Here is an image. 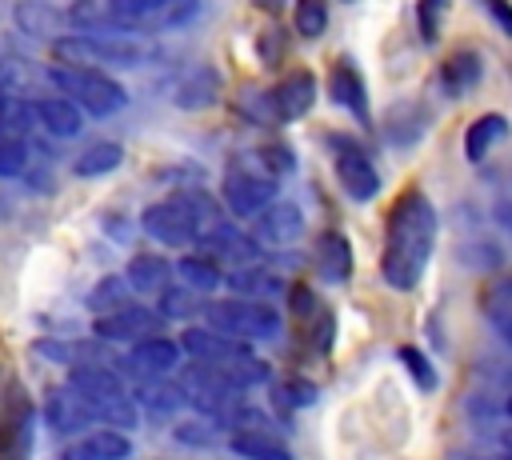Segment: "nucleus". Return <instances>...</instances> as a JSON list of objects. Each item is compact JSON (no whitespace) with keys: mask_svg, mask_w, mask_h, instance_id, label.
<instances>
[{"mask_svg":"<svg viewBox=\"0 0 512 460\" xmlns=\"http://www.w3.org/2000/svg\"><path fill=\"white\" fill-rule=\"evenodd\" d=\"M176 364H180V340H168V336H160V332L132 340V352H128L124 360H116L120 372H132V376H140V380H148V376H168Z\"/></svg>","mask_w":512,"mask_h":460,"instance_id":"obj_10","label":"nucleus"},{"mask_svg":"<svg viewBox=\"0 0 512 460\" xmlns=\"http://www.w3.org/2000/svg\"><path fill=\"white\" fill-rule=\"evenodd\" d=\"M464 264H472V268H496L500 264V248L492 244V240H480V244H468L464 252Z\"/></svg>","mask_w":512,"mask_h":460,"instance_id":"obj_44","label":"nucleus"},{"mask_svg":"<svg viewBox=\"0 0 512 460\" xmlns=\"http://www.w3.org/2000/svg\"><path fill=\"white\" fill-rule=\"evenodd\" d=\"M292 28H296L304 40L324 36V28H328V4H324V0H296V8H292Z\"/></svg>","mask_w":512,"mask_h":460,"instance_id":"obj_33","label":"nucleus"},{"mask_svg":"<svg viewBox=\"0 0 512 460\" xmlns=\"http://www.w3.org/2000/svg\"><path fill=\"white\" fill-rule=\"evenodd\" d=\"M124 280H128L132 292H164L168 280H172V264L164 256H156V252H140V256L128 260Z\"/></svg>","mask_w":512,"mask_h":460,"instance_id":"obj_24","label":"nucleus"},{"mask_svg":"<svg viewBox=\"0 0 512 460\" xmlns=\"http://www.w3.org/2000/svg\"><path fill=\"white\" fill-rule=\"evenodd\" d=\"M220 196H224V208L240 220H252L264 204L276 200V180L256 164V160H240L224 172V184H220Z\"/></svg>","mask_w":512,"mask_h":460,"instance_id":"obj_7","label":"nucleus"},{"mask_svg":"<svg viewBox=\"0 0 512 460\" xmlns=\"http://www.w3.org/2000/svg\"><path fill=\"white\" fill-rule=\"evenodd\" d=\"M68 384L92 404L96 420H108L112 428H132L136 424V400L120 384V376H112V368H104V364H76Z\"/></svg>","mask_w":512,"mask_h":460,"instance_id":"obj_5","label":"nucleus"},{"mask_svg":"<svg viewBox=\"0 0 512 460\" xmlns=\"http://www.w3.org/2000/svg\"><path fill=\"white\" fill-rule=\"evenodd\" d=\"M212 328L224 332V336H236V340H276L280 336V312L268 304V300H220V304H208L204 308Z\"/></svg>","mask_w":512,"mask_h":460,"instance_id":"obj_6","label":"nucleus"},{"mask_svg":"<svg viewBox=\"0 0 512 460\" xmlns=\"http://www.w3.org/2000/svg\"><path fill=\"white\" fill-rule=\"evenodd\" d=\"M32 448V404L20 384L4 392L0 408V460H24Z\"/></svg>","mask_w":512,"mask_h":460,"instance_id":"obj_8","label":"nucleus"},{"mask_svg":"<svg viewBox=\"0 0 512 460\" xmlns=\"http://www.w3.org/2000/svg\"><path fill=\"white\" fill-rule=\"evenodd\" d=\"M504 448H508V456H512V428L504 432Z\"/></svg>","mask_w":512,"mask_h":460,"instance_id":"obj_51","label":"nucleus"},{"mask_svg":"<svg viewBox=\"0 0 512 460\" xmlns=\"http://www.w3.org/2000/svg\"><path fill=\"white\" fill-rule=\"evenodd\" d=\"M316 272H320V280H328V284H348V276H352V244H348V236L344 232H324L320 240H316Z\"/></svg>","mask_w":512,"mask_h":460,"instance_id":"obj_18","label":"nucleus"},{"mask_svg":"<svg viewBox=\"0 0 512 460\" xmlns=\"http://www.w3.org/2000/svg\"><path fill=\"white\" fill-rule=\"evenodd\" d=\"M484 8H488V16L496 20V28L504 32V36H512V0H480Z\"/></svg>","mask_w":512,"mask_h":460,"instance_id":"obj_46","label":"nucleus"},{"mask_svg":"<svg viewBox=\"0 0 512 460\" xmlns=\"http://www.w3.org/2000/svg\"><path fill=\"white\" fill-rule=\"evenodd\" d=\"M200 244H204V248H212V256H224V260H232V264H256V256H260L256 240H252V236H244L240 228L224 224V220H216V224L200 236Z\"/></svg>","mask_w":512,"mask_h":460,"instance_id":"obj_19","label":"nucleus"},{"mask_svg":"<svg viewBox=\"0 0 512 460\" xmlns=\"http://www.w3.org/2000/svg\"><path fill=\"white\" fill-rule=\"evenodd\" d=\"M228 448L236 456H244V460H292V452L280 440H272V436H264L256 428H232Z\"/></svg>","mask_w":512,"mask_h":460,"instance_id":"obj_28","label":"nucleus"},{"mask_svg":"<svg viewBox=\"0 0 512 460\" xmlns=\"http://www.w3.org/2000/svg\"><path fill=\"white\" fill-rule=\"evenodd\" d=\"M0 96H4V92H0Z\"/></svg>","mask_w":512,"mask_h":460,"instance_id":"obj_53","label":"nucleus"},{"mask_svg":"<svg viewBox=\"0 0 512 460\" xmlns=\"http://www.w3.org/2000/svg\"><path fill=\"white\" fill-rule=\"evenodd\" d=\"M164 4H168V0H108V8H112L116 16H124L132 32H144V28H156L152 20H156V12H160Z\"/></svg>","mask_w":512,"mask_h":460,"instance_id":"obj_34","label":"nucleus"},{"mask_svg":"<svg viewBox=\"0 0 512 460\" xmlns=\"http://www.w3.org/2000/svg\"><path fill=\"white\" fill-rule=\"evenodd\" d=\"M480 76H484V60L476 56V52H452L444 64H440V84H444V92L448 96H464V92H472L476 84H480Z\"/></svg>","mask_w":512,"mask_h":460,"instance_id":"obj_22","label":"nucleus"},{"mask_svg":"<svg viewBox=\"0 0 512 460\" xmlns=\"http://www.w3.org/2000/svg\"><path fill=\"white\" fill-rule=\"evenodd\" d=\"M196 292L192 288H164L160 292V316H188L196 312Z\"/></svg>","mask_w":512,"mask_h":460,"instance_id":"obj_41","label":"nucleus"},{"mask_svg":"<svg viewBox=\"0 0 512 460\" xmlns=\"http://www.w3.org/2000/svg\"><path fill=\"white\" fill-rule=\"evenodd\" d=\"M172 272H176V276L184 280V288H192V292H212V288L224 284V272H220V264H216L212 256H180Z\"/></svg>","mask_w":512,"mask_h":460,"instance_id":"obj_29","label":"nucleus"},{"mask_svg":"<svg viewBox=\"0 0 512 460\" xmlns=\"http://www.w3.org/2000/svg\"><path fill=\"white\" fill-rule=\"evenodd\" d=\"M240 104H244V112H248L256 124H280V116H276V104H272V96H268V92H256V88H248Z\"/></svg>","mask_w":512,"mask_h":460,"instance_id":"obj_43","label":"nucleus"},{"mask_svg":"<svg viewBox=\"0 0 512 460\" xmlns=\"http://www.w3.org/2000/svg\"><path fill=\"white\" fill-rule=\"evenodd\" d=\"M488 320H492V328H496V336L512 348V304H488Z\"/></svg>","mask_w":512,"mask_h":460,"instance_id":"obj_45","label":"nucleus"},{"mask_svg":"<svg viewBox=\"0 0 512 460\" xmlns=\"http://www.w3.org/2000/svg\"><path fill=\"white\" fill-rule=\"evenodd\" d=\"M128 456H132V440L120 428H100V432H84L52 460H128Z\"/></svg>","mask_w":512,"mask_h":460,"instance_id":"obj_15","label":"nucleus"},{"mask_svg":"<svg viewBox=\"0 0 512 460\" xmlns=\"http://www.w3.org/2000/svg\"><path fill=\"white\" fill-rule=\"evenodd\" d=\"M44 420H48V428H52L56 436H80V432L96 420V412H92V404L68 384V388L48 392V400H44Z\"/></svg>","mask_w":512,"mask_h":460,"instance_id":"obj_13","label":"nucleus"},{"mask_svg":"<svg viewBox=\"0 0 512 460\" xmlns=\"http://www.w3.org/2000/svg\"><path fill=\"white\" fill-rule=\"evenodd\" d=\"M224 284H228L236 296H244V300H272L276 292H284V284H280L268 268H256V264H240L236 272L224 276Z\"/></svg>","mask_w":512,"mask_h":460,"instance_id":"obj_26","label":"nucleus"},{"mask_svg":"<svg viewBox=\"0 0 512 460\" xmlns=\"http://www.w3.org/2000/svg\"><path fill=\"white\" fill-rule=\"evenodd\" d=\"M444 12H448V0H420V4H416V24H420V36H424L428 44L440 36Z\"/></svg>","mask_w":512,"mask_h":460,"instance_id":"obj_39","label":"nucleus"},{"mask_svg":"<svg viewBox=\"0 0 512 460\" xmlns=\"http://www.w3.org/2000/svg\"><path fill=\"white\" fill-rule=\"evenodd\" d=\"M500 460H512V456H508V452H504V456H500Z\"/></svg>","mask_w":512,"mask_h":460,"instance_id":"obj_52","label":"nucleus"},{"mask_svg":"<svg viewBox=\"0 0 512 460\" xmlns=\"http://www.w3.org/2000/svg\"><path fill=\"white\" fill-rule=\"evenodd\" d=\"M492 212H496V224H500L504 232H512V200H508V196H504V200H496V208H492Z\"/></svg>","mask_w":512,"mask_h":460,"instance_id":"obj_47","label":"nucleus"},{"mask_svg":"<svg viewBox=\"0 0 512 460\" xmlns=\"http://www.w3.org/2000/svg\"><path fill=\"white\" fill-rule=\"evenodd\" d=\"M436 248V208L420 188H404L388 208L380 276L396 292H412Z\"/></svg>","mask_w":512,"mask_h":460,"instance_id":"obj_1","label":"nucleus"},{"mask_svg":"<svg viewBox=\"0 0 512 460\" xmlns=\"http://www.w3.org/2000/svg\"><path fill=\"white\" fill-rule=\"evenodd\" d=\"M120 160H124V148H120L116 140H100V144H92V148H84V152L76 156L72 172H76V176H104V172L120 168Z\"/></svg>","mask_w":512,"mask_h":460,"instance_id":"obj_31","label":"nucleus"},{"mask_svg":"<svg viewBox=\"0 0 512 460\" xmlns=\"http://www.w3.org/2000/svg\"><path fill=\"white\" fill-rule=\"evenodd\" d=\"M180 352H188V356L200 360V364L220 368L224 376L248 356V348H244L236 336H224V332H216V328H184V336H180Z\"/></svg>","mask_w":512,"mask_h":460,"instance_id":"obj_9","label":"nucleus"},{"mask_svg":"<svg viewBox=\"0 0 512 460\" xmlns=\"http://www.w3.org/2000/svg\"><path fill=\"white\" fill-rule=\"evenodd\" d=\"M504 136H508V116H504V112H484V116L472 120L468 132H464V156H468L472 164H480V160L488 156V148H492L496 140H504Z\"/></svg>","mask_w":512,"mask_h":460,"instance_id":"obj_25","label":"nucleus"},{"mask_svg":"<svg viewBox=\"0 0 512 460\" xmlns=\"http://www.w3.org/2000/svg\"><path fill=\"white\" fill-rule=\"evenodd\" d=\"M128 280H120V276H104L96 288H92V296H88V304L96 308V312H112V308H120V304H128Z\"/></svg>","mask_w":512,"mask_h":460,"instance_id":"obj_36","label":"nucleus"},{"mask_svg":"<svg viewBox=\"0 0 512 460\" xmlns=\"http://www.w3.org/2000/svg\"><path fill=\"white\" fill-rule=\"evenodd\" d=\"M48 76L88 116H112V112H120L128 104V92L112 76H104L100 68H88V64H56Z\"/></svg>","mask_w":512,"mask_h":460,"instance_id":"obj_4","label":"nucleus"},{"mask_svg":"<svg viewBox=\"0 0 512 460\" xmlns=\"http://www.w3.org/2000/svg\"><path fill=\"white\" fill-rule=\"evenodd\" d=\"M56 56L64 64H88V68H132L148 56L140 40L128 32H80V36H56L52 40Z\"/></svg>","mask_w":512,"mask_h":460,"instance_id":"obj_3","label":"nucleus"},{"mask_svg":"<svg viewBox=\"0 0 512 460\" xmlns=\"http://www.w3.org/2000/svg\"><path fill=\"white\" fill-rule=\"evenodd\" d=\"M216 420H208V416H200V420H184V424H176V440L180 444H196V448H204V444H212V436H216Z\"/></svg>","mask_w":512,"mask_h":460,"instance_id":"obj_42","label":"nucleus"},{"mask_svg":"<svg viewBox=\"0 0 512 460\" xmlns=\"http://www.w3.org/2000/svg\"><path fill=\"white\" fill-rule=\"evenodd\" d=\"M268 96H272V104H276V116H280V124H292V120H300V116H308V108L316 104V76L312 72H288L276 88H268Z\"/></svg>","mask_w":512,"mask_h":460,"instance_id":"obj_16","label":"nucleus"},{"mask_svg":"<svg viewBox=\"0 0 512 460\" xmlns=\"http://www.w3.org/2000/svg\"><path fill=\"white\" fill-rule=\"evenodd\" d=\"M252 160L272 176V180H280V176H288L292 168H296V156H292V148H284V144H268V148H256L252 152Z\"/></svg>","mask_w":512,"mask_h":460,"instance_id":"obj_38","label":"nucleus"},{"mask_svg":"<svg viewBox=\"0 0 512 460\" xmlns=\"http://www.w3.org/2000/svg\"><path fill=\"white\" fill-rule=\"evenodd\" d=\"M32 112H36V124L48 128V132L60 136V140L80 136V128H84V112H80L68 96H44V100L32 104Z\"/></svg>","mask_w":512,"mask_h":460,"instance_id":"obj_20","label":"nucleus"},{"mask_svg":"<svg viewBox=\"0 0 512 460\" xmlns=\"http://www.w3.org/2000/svg\"><path fill=\"white\" fill-rule=\"evenodd\" d=\"M424 128H428V120H424V108H416V104H396L384 120V136L392 144H412L424 136Z\"/></svg>","mask_w":512,"mask_h":460,"instance_id":"obj_30","label":"nucleus"},{"mask_svg":"<svg viewBox=\"0 0 512 460\" xmlns=\"http://www.w3.org/2000/svg\"><path fill=\"white\" fill-rule=\"evenodd\" d=\"M132 400H136L140 408H148L152 416H172V412L188 408L184 388H180L176 380H164V376H148V380H140V388H136Z\"/></svg>","mask_w":512,"mask_h":460,"instance_id":"obj_21","label":"nucleus"},{"mask_svg":"<svg viewBox=\"0 0 512 460\" xmlns=\"http://www.w3.org/2000/svg\"><path fill=\"white\" fill-rule=\"evenodd\" d=\"M252 4H256V8H264V12H276L284 0H252Z\"/></svg>","mask_w":512,"mask_h":460,"instance_id":"obj_49","label":"nucleus"},{"mask_svg":"<svg viewBox=\"0 0 512 460\" xmlns=\"http://www.w3.org/2000/svg\"><path fill=\"white\" fill-rule=\"evenodd\" d=\"M400 364L408 368V376H412V384H416L420 392H432V388H436V368H432V360H428L416 344H404V348H400Z\"/></svg>","mask_w":512,"mask_h":460,"instance_id":"obj_35","label":"nucleus"},{"mask_svg":"<svg viewBox=\"0 0 512 460\" xmlns=\"http://www.w3.org/2000/svg\"><path fill=\"white\" fill-rule=\"evenodd\" d=\"M328 92H332V100L344 108V112H352L360 124H372V112H368V88H364V76H360V68L344 56V60H336L332 64V72H328Z\"/></svg>","mask_w":512,"mask_h":460,"instance_id":"obj_14","label":"nucleus"},{"mask_svg":"<svg viewBox=\"0 0 512 460\" xmlns=\"http://www.w3.org/2000/svg\"><path fill=\"white\" fill-rule=\"evenodd\" d=\"M336 180H340V188H344L352 200H360V204L380 192V172L372 168V160H368L360 148H344V152L336 156Z\"/></svg>","mask_w":512,"mask_h":460,"instance_id":"obj_17","label":"nucleus"},{"mask_svg":"<svg viewBox=\"0 0 512 460\" xmlns=\"http://www.w3.org/2000/svg\"><path fill=\"white\" fill-rule=\"evenodd\" d=\"M492 296H496V300H504V304H512V276H508V280H500Z\"/></svg>","mask_w":512,"mask_h":460,"instance_id":"obj_48","label":"nucleus"},{"mask_svg":"<svg viewBox=\"0 0 512 460\" xmlns=\"http://www.w3.org/2000/svg\"><path fill=\"white\" fill-rule=\"evenodd\" d=\"M32 124H36V112H32V104L0 96V128H4V132H12V136H24Z\"/></svg>","mask_w":512,"mask_h":460,"instance_id":"obj_37","label":"nucleus"},{"mask_svg":"<svg viewBox=\"0 0 512 460\" xmlns=\"http://www.w3.org/2000/svg\"><path fill=\"white\" fill-rule=\"evenodd\" d=\"M216 96H220V76H216L212 68H192V72L176 84V92H172V100H176L180 108H188V112H200V108L216 104Z\"/></svg>","mask_w":512,"mask_h":460,"instance_id":"obj_23","label":"nucleus"},{"mask_svg":"<svg viewBox=\"0 0 512 460\" xmlns=\"http://www.w3.org/2000/svg\"><path fill=\"white\" fill-rule=\"evenodd\" d=\"M28 164V148H24V136H0V176H16L24 172Z\"/></svg>","mask_w":512,"mask_h":460,"instance_id":"obj_40","label":"nucleus"},{"mask_svg":"<svg viewBox=\"0 0 512 460\" xmlns=\"http://www.w3.org/2000/svg\"><path fill=\"white\" fill-rule=\"evenodd\" d=\"M92 328H96L100 340L132 344V340H140V336L160 332V312H148V308H140V304L128 300V304H120V308H112V312H100Z\"/></svg>","mask_w":512,"mask_h":460,"instance_id":"obj_11","label":"nucleus"},{"mask_svg":"<svg viewBox=\"0 0 512 460\" xmlns=\"http://www.w3.org/2000/svg\"><path fill=\"white\" fill-rule=\"evenodd\" d=\"M316 396H320V388L312 380H300V376H288V380L272 384V404L276 408H308V404H316Z\"/></svg>","mask_w":512,"mask_h":460,"instance_id":"obj_32","label":"nucleus"},{"mask_svg":"<svg viewBox=\"0 0 512 460\" xmlns=\"http://www.w3.org/2000/svg\"><path fill=\"white\" fill-rule=\"evenodd\" d=\"M64 20H68V16H64L60 8L44 4V0H20V4H16V24H20L28 36H36V40L56 36V28H60Z\"/></svg>","mask_w":512,"mask_h":460,"instance_id":"obj_27","label":"nucleus"},{"mask_svg":"<svg viewBox=\"0 0 512 460\" xmlns=\"http://www.w3.org/2000/svg\"><path fill=\"white\" fill-rule=\"evenodd\" d=\"M256 240L260 244H272V248H284V244H296L304 236V212L292 204V200H272L264 204L256 216Z\"/></svg>","mask_w":512,"mask_h":460,"instance_id":"obj_12","label":"nucleus"},{"mask_svg":"<svg viewBox=\"0 0 512 460\" xmlns=\"http://www.w3.org/2000/svg\"><path fill=\"white\" fill-rule=\"evenodd\" d=\"M220 216L216 200H208L200 188H188V192H176L160 204H148L144 216H140V228L156 240V244H168V248H188L196 244Z\"/></svg>","mask_w":512,"mask_h":460,"instance_id":"obj_2","label":"nucleus"},{"mask_svg":"<svg viewBox=\"0 0 512 460\" xmlns=\"http://www.w3.org/2000/svg\"><path fill=\"white\" fill-rule=\"evenodd\" d=\"M504 416L512 420V392H508V400H504Z\"/></svg>","mask_w":512,"mask_h":460,"instance_id":"obj_50","label":"nucleus"}]
</instances>
